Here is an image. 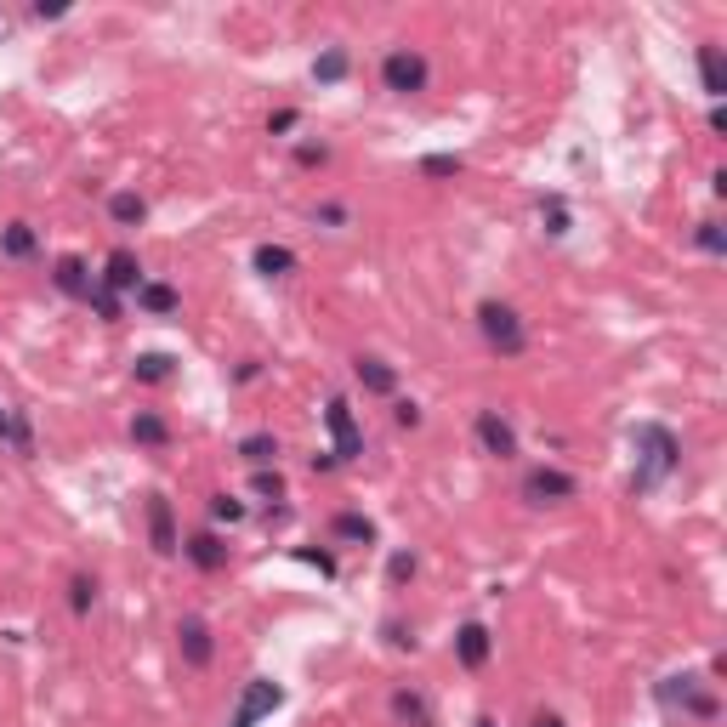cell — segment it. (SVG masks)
I'll use <instances>...</instances> for the list:
<instances>
[{
	"label": "cell",
	"mask_w": 727,
	"mask_h": 727,
	"mask_svg": "<svg viewBox=\"0 0 727 727\" xmlns=\"http://www.w3.org/2000/svg\"><path fill=\"white\" fill-rule=\"evenodd\" d=\"M631 449H637V472H631V489H637V495H654L659 483L682 466V444H676V432H671V426H659V421L631 426Z\"/></svg>",
	"instance_id": "obj_1"
},
{
	"label": "cell",
	"mask_w": 727,
	"mask_h": 727,
	"mask_svg": "<svg viewBox=\"0 0 727 727\" xmlns=\"http://www.w3.org/2000/svg\"><path fill=\"white\" fill-rule=\"evenodd\" d=\"M654 699H659V710H665V716H682V722H716V716H722V705H716L710 682H705V676H693V671L665 676V682L654 688Z\"/></svg>",
	"instance_id": "obj_2"
},
{
	"label": "cell",
	"mask_w": 727,
	"mask_h": 727,
	"mask_svg": "<svg viewBox=\"0 0 727 727\" xmlns=\"http://www.w3.org/2000/svg\"><path fill=\"white\" fill-rule=\"evenodd\" d=\"M478 330H483V341H489L500 358H517L523 347H529V330H523V319H517V307H506V302H483L478 307Z\"/></svg>",
	"instance_id": "obj_3"
},
{
	"label": "cell",
	"mask_w": 727,
	"mask_h": 727,
	"mask_svg": "<svg viewBox=\"0 0 727 727\" xmlns=\"http://www.w3.org/2000/svg\"><path fill=\"white\" fill-rule=\"evenodd\" d=\"M426 80H432V69H426L421 52L392 46V52L381 57V86H387L392 97H415V91H426Z\"/></svg>",
	"instance_id": "obj_4"
},
{
	"label": "cell",
	"mask_w": 727,
	"mask_h": 727,
	"mask_svg": "<svg viewBox=\"0 0 727 727\" xmlns=\"http://www.w3.org/2000/svg\"><path fill=\"white\" fill-rule=\"evenodd\" d=\"M284 705V688L279 682H267V676H250L245 693H239V705H233L228 727H256L262 716H273V710Z\"/></svg>",
	"instance_id": "obj_5"
},
{
	"label": "cell",
	"mask_w": 727,
	"mask_h": 727,
	"mask_svg": "<svg viewBox=\"0 0 727 727\" xmlns=\"http://www.w3.org/2000/svg\"><path fill=\"white\" fill-rule=\"evenodd\" d=\"M324 426H330V438H336V449H330L336 461H358V455H364V432H358L347 398H330V404H324Z\"/></svg>",
	"instance_id": "obj_6"
},
{
	"label": "cell",
	"mask_w": 727,
	"mask_h": 727,
	"mask_svg": "<svg viewBox=\"0 0 727 727\" xmlns=\"http://www.w3.org/2000/svg\"><path fill=\"white\" fill-rule=\"evenodd\" d=\"M574 495H580V483L568 478V472H557V466H534L529 478H523V500L529 506H563Z\"/></svg>",
	"instance_id": "obj_7"
},
{
	"label": "cell",
	"mask_w": 727,
	"mask_h": 727,
	"mask_svg": "<svg viewBox=\"0 0 727 727\" xmlns=\"http://www.w3.org/2000/svg\"><path fill=\"white\" fill-rule=\"evenodd\" d=\"M177 654H182V665H194V671H205V665H211L216 637H211V625L199 620V614L177 620Z\"/></svg>",
	"instance_id": "obj_8"
},
{
	"label": "cell",
	"mask_w": 727,
	"mask_h": 727,
	"mask_svg": "<svg viewBox=\"0 0 727 727\" xmlns=\"http://www.w3.org/2000/svg\"><path fill=\"white\" fill-rule=\"evenodd\" d=\"M148 540H154L160 557H177V551H182L177 512H171V500H165V495H148Z\"/></svg>",
	"instance_id": "obj_9"
},
{
	"label": "cell",
	"mask_w": 727,
	"mask_h": 727,
	"mask_svg": "<svg viewBox=\"0 0 727 727\" xmlns=\"http://www.w3.org/2000/svg\"><path fill=\"white\" fill-rule=\"evenodd\" d=\"M478 444H483V455H495V461H517V432H512L506 415H495V409L478 415Z\"/></svg>",
	"instance_id": "obj_10"
},
{
	"label": "cell",
	"mask_w": 727,
	"mask_h": 727,
	"mask_svg": "<svg viewBox=\"0 0 727 727\" xmlns=\"http://www.w3.org/2000/svg\"><path fill=\"white\" fill-rule=\"evenodd\" d=\"M182 557H188L199 574H222V568H228V546H222V534L216 529L188 534V540H182Z\"/></svg>",
	"instance_id": "obj_11"
},
{
	"label": "cell",
	"mask_w": 727,
	"mask_h": 727,
	"mask_svg": "<svg viewBox=\"0 0 727 727\" xmlns=\"http://www.w3.org/2000/svg\"><path fill=\"white\" fill-rule=\"evenodd\" d=\"M103 290H114V296H125V290H142V262H137V250H114V256H108L103 262Z\"/></svg>",
	"instance_id": "obj_12"
},
{
	"label": "cell",
	"mask_w": 727,
	"mask_h": 727,
	"mask_svg": "<svg viewBox=\"0 0 727 727\" xmlns=\"http://www.w3.org/2000/svg\"><path fill=\"white\" fill-rule=\"evenodd\" d=\"M489 648H495V637H489V625H461V631H455V659H461L466 671H483V665H489Z\"/></svg>",
	"instance_id": "obj_13"
},
{
	"label": "cell",
	"mask_w": 727,
	"mask_h": 727,
	"mask_svg": "<svg viewBox=\"0 0 727 727\" xmlns=\"http://www.w3.org/2000/svg\"><path fill=\"white\" fill-rule=\"evenodd\" d=\"M353 375H358V387L375 392V398H392V392H398V370H392L387 358H358Z\"/></svg>",
	"instance_id": "obj_14"
},
{
	"label": "cell",
	"mask_w": 727,
	"mask_h": 727,
	"mask_svg": "<svg viewBox=\"0 0 727 727\" xmlns=\"http://www.w3.org/2000/svg\"><path fill=\"white\" fill-rule=\"evenodd\" d=\"M52 279H57V290H63V296H74V302H86L91 284H97V279H91V267L80 262V256H63V262L52 267Z\"/></svg>",
	"instance_id": "obj_15"
},
{
	"label": "cell",
	"mask_w": 727,
	"mask_h": 727,
	"mask_svg": "<svg viewBox=\"0 0 727 727\" xmlns=\"http://www.w3.org/2000/svg\"><path fill=\"white\" fill-rule=\"evenodd\" d=\"M137 307L142 313H154V319H171L182 307V296L171 290V284H160V279H142V290H137Z\"/></svg>",
	"instance_id": "obj_16"
},
{
	"label": "cell",
	"mask_w": 727,
	"mask_h": 727,
	"mask_svg": "<svg viewBox=\"0 0 727 727\" xmlns=\"http://www.w3.org/2000/svg\"><path fill=\"white\" fill-rule=\"evenodd\" d=\"M0 444H12L18 455H35V432H29V415L23 409L0 404Z\"/></svg>",
	"instance_id": "obj_17"
},
{
	"label": "cell",
	"mask_w": 727,
	"mask_h": 727,
	"mask_svg": "<svg viewBox=\"0 0 727 727\" xmlns=\"http://www.w3.org/2000/svg\"><path fill=\"white\" fill-rule=\"evenodd\" d=\"M239 461L256 466V472H267V466L279 461V438H273V432H250V438H239Z\"/></svg>",
	"instance_id": "obj_18"
},
{
	"label": "cell",
	"mask_w": 727,
	"mask_h": 727,
	"mask_svg": "<svg viewBox=\"0 0 727 727\" xmlns=\"http://www.w3.org/2000/svg\"><path fill=\"white\" fill-rule=\"evenodd\" d=\"M392 716H398V722H409V727H432V705H426V693H415V688H398V693H392Z\"/></svg>",
	"instance_id": "obj_19"
},
{
	"label": "cell",
	"mask_w": 727,
	"mask_h": 727,
	"mask_svg": "<svg viewBox=\"0 0 727 727\" xmlns=\"http://www.w3.org/2000/svg\"><path fill=\"white\" fill-rule=\"evenodd\" d=\"M131 438H137L142 449H165L171 444V426H165L154 409H137V415H131Z\"/></svg>",
	"instance_id": "obj_20"
},
{
	"label": "cell",
	"mask_w": 727,
	"mask_h": 727,
	"mask_svg": "<svg viewBox=\"0 0 727 727\" xmlns=\"http://www.w3.org/2000/svg\"><path fill=\"white\" fill-rule=\"evenodd\" d=\"M256 273L262 279H284V273H296V250H284V245H256Z\"/></svg>",
	"instance_id": "obj_21"
},
{
	"label": "cell",
	"mask_w": 727,
	"mask_h": 727,
	"mask_svg": "<svg viewBox=\"0 0 727 727\" xmlns=\"http://www.w3.org/2000/svg\"><path fill=\"white\" fill-rule=\"evenodd\" d=\"M330 534H336L341 546H370V540H375V523L364 512H341L336 523H330Z\"/></svg>",
	"instance_id": "obj_22"
},
{
	"label": "cell",
	"mask_w": 727,
	"mask_h": 727,
	"mask_svg": "<svg viewBox=\"0 0 727 727\" xmlns=\"http://www.w3.org/2000/svg\"><path fill=\"white\" fill-rule=\"evenodd\" d=\"M35 228H29V222H6V228H0V250H6V256H12V262H29V256H35Z\"/></svg>",
	"instance_id": "obj_23"
},
{
	"label": "cell",
	"mask_w": 727,
	"mask_h": 727,
	"mask_svg": "<svg viewBox=\"0 0 727 727\" xmlns=\"http://www.w3.org/2000/svg\"><path fill=\"white\" fill-rule=\"evenodd\" d=\"M699 80H705V91L716 103L727 97V69H722V52L716 46H699Z\"/></svg>",
	"instance_id": "obj_24"
},
{
	"label": "cell",
	"mask_w": 727,
	"mask_h": 727,
	"mask_svg": "<svg viewBox=\"0 0 727 727\" xmlns=\"http://www.w3.org/2000/svg\"><path fill=\"white\" fill-rule=\"evenodd\" d=\"M347 69H353V63H347V52H341V46H330V52L313 57V80H319V86H341V80H347Z\"/></svg>",
	"instance_id": "obj_25"
},
{
	"label": "cell",
	"mask_w": 727,
	"mask_h": 727,
	"mask_svg": "<svg viewBox=\"0 0 727 727\" xmlns=\"http://www.w3.org/2000/svg\"><path fill=\"white\" fill-rule=\"evenodd\" d=\"M108 216H114V228H137L148 216V205H142V194H114L108 199Z\"/></svg>",
	"instance_id": "obj_26"
},
{
	"label": "cell",
	"mask_w": 727,
	"mask_h": 727,
	"mask_svg": "<svg viewBox=\"0 0 727 727\" xmlns=\"http://www.w3.org/2000/svg\"><path fill=\"white\" fill-rule=\"evenodd\" d=\"M131 375L148 381V387H160V381H171V358H165V353H142L137 364H131Z\"/></svg>",
	"instance_id": "obj_27"
},
{
	"label": "cell",
	"mask_w": 727,
	"mask_h": 727,
	"mask_svg": "<svg viewBox=\"0 0 727 727\" xmlns=\"http://www.w3.org/2000/svg\"><path fill=\"white\" fill-rule=\"evenodd\" d=\"M245 512H250V506L239 495H211V523H228V529H233V523H245Z\"/></svg>",
	"instance_id": "obj_28"
},
{
	"label": "cell",
	"mask_w": 727,
	"mask_h": 727,
	"mask_svg": "<svg viewBox=\"0 0 727 727\" xmlns=\"http://www.w3.org/2000/svg\"><path fill=\"white\" fill-rule=\"evenodd\" d=\"M91 603H97V580H91V574H74L69 580V608L74 614H91Z\"/></svg>",
	"instance_id": "obj_29"
},
{
	"label": "cell",
	"mask_w": 727,
	"mask_h": 727,
	"mask_svg": "<svg viewBox=\"0 0 727 727\" xmlns=\"http://www.w3.org/2000/svg\"><path fill=\"white\" fill-rule=\"evenodd\" d=\"M250 495L267 500V506H273V500H284V478H279V466H273V472H256V478H250Z\"/></svg>",
	"instance_id": "obj_30"
},
{
	"label": "cell",
	"mask_w": 727,
	"mask_h": 727,
	"mask_svg": "<svg viewBox=\"0 0 727 727\" xmlns=\"http://www.w3.org/2000/svg\"><path fill=\"white\" fill-rule=\"evenodd\" d=\"M693 245L705 250V256H722V250H727V233L716 228V222H699V228H693Z\"/></svg>",
	"instance_id": "obj_31"
},
{
	"label": "cell",
	"mask_w": 727,
	"mask_h": 727,
	"mask_svg": "<svg viewBox=\"0 0 727 727\" xmlns=\"http://www.w3.org/2000/svg\"><path fill=\"white\" fill-rule=\"evenodd\" d=\"M540 216H546V233H551V239H563V233H568V211H563V199H540Z\"/></svg>",
	"instance_id": "obj_32"
},
{
	"label": "cell",
	"mask_w": 727,
	"mask_h": 727,
	"mask_svg": "<svg viewBox=\"0 0 727 727\" xmlns=\"http://www.w3.org/2000/svg\"><path fill=\"white\" fill-rule=\"evenodd\" d=\"M421 177H461V160H455V154H426Z\"/></svg>",
	"instance_id": "obj_33"
},
{
	"label": "cell",
	"mask_w": 727,
	"mask_h": 727,
	"mask_svg": "<svg viewBox=\"0 0 727 727\" xmlns=\"http://www.w3.org/2000/svg\"><path fill=\"white\" fill-rule=\"evenodd\" d=\"M86 302L97 307V319H120V296H114V290H103V284H91Z\"/></svg>",
	"instance_id": "obj_34"
},
{
	"label": "cell",
	"mask_w": 727,
	"mask_h": 727,
	"mask_svg": "<svg viewBox=\"0 0 727 727\" xmlns=\"http://www.w3.org/2000/svg\"><path fill=\"white\" fill-rule=\"evenodd\" d=\"M387 580H392V586H404V580H415V557H409V551H398V557L387 563Z\"/></svg>",
	"instance_id": "obj_35"
},
{
	"label": "cell",
	"mask_w": 727,
	"mask_h": 727,
	"mask_svg": "<svg viewBox=\"0 0 727 727\" xmlns=\"http://www.w3.org/2000/svg\"><path fill=\"white\" fill-rule=\"evenodd\" d=\"M296 563H313L319 574H336V557L330 551H313V546H296Z\"/></svg>",
	"instance_id": "obj_36"
},
{
	"label": "cell",
	"mask_w": 727,
	"mask_h": 727,
	"mask_svg": "<svg viewBox=\"0 0 727 727\" xmlns=\"http://www.w3.org/2000/svg\"><path fill=\"white\" fill-rule=\"evenodd\" d=\"M313 222H324V228H347V205H319Z\"/></svg>",
	"instance_id": "obj_37"
},
{
	"label": "cell",
	"mask_w": 727,
	"mask_h": 727,
	"mask_svg": "<svg viewBox=\"0 0 727 727\" xmlns=\"http://www.w3.org/2000/svg\"><path fill=\"white\" fill-rule=\"evenodd\" d=\"M392 421H398V426H421V404H409V398H398V409H392Z\"/></svg>",
	"instance_id": "obj_38"
},
{
	"label": "cell",
	"mask_w": 727,
	"mask_h": 727,
	"mask_svg": "<svg viewBox=\"0 0 727 727\" xmlns=\"http://www.w3.org/2000/svg\"><path fill=\"white\" fill-rule=\"evenodd\" d=\"M296 160H302V165H324V160H330V148H324V142H319V148L302 142V148H296Z\"/></svg>",
	"instance_id": "obj_39"
},
{
	"label": "cell",
	"mask_w": 727,
	"mask_h": 727,
	"mask_svg": "<svg viewBox=\"0 0 727 727\" xmlns=\"http://www.w3.org/2000/svg\"><path fill=\"white\" fill-rule=\"evenodd\" d=\"M267 131H279V137H284V131H296V108H279V114L267 120Z\"/></svg>",
	"instance_id": "obj_40"
},
{
	"label": "cell",
	"mask_w": 727,
	"mask_h": 727,
	"mask_svg": "<svg viewBox=\"0 0 727 727\" xmlns=\"http://www.w3.org/2000/svg\"><path fill=\"white\" fill-rule=\"evenodd\" d=\"M63 12H69V6H57V0H52V6H46V0H35V18L40 23H46V18H63Z\"/></svg>",
	"instance_id": "obj_41"
},
{
	"label": "cell",
	"mask_w": 727,
	"mask_h": 727,
	"mask_svg": "<svg viewBox=\"0 0 727 727\" xmlns=\"http://www.w3.org/2000/svg\"><path fill=\"white\" fill-rule=\"evenodd\" d=\"M529 727H563V716H557V710H540V716H534Z\"/></svg>",
	"instance_id": "obj_42"
},
{
	"label": "cell",
	"mask_w": 727,
	"mask_h": 727,
	"mask_svg": "<svg viewBox=\"0 0 727 727\" xmlns=\"http://www.w3.org/2000/svg\"><path fill=\"white\" fill-rule=\"evenodd\" d=\"M472 727H500V722H495V716H478V722H472Z\"/></svg>",
	"instance_id": "obj_43"
}]
</instances>
